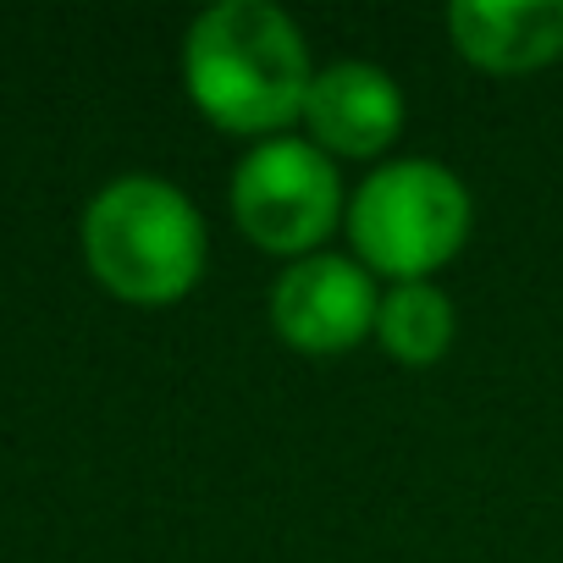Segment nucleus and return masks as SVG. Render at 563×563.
I'll return each instance as SVG.
<instances>
[{
	"label": "nucleus",
	"mask_w": 563,
	"mask_h": 563,
	"mask_svg": "<svg viewBox=\"0 0 563 563\" xmlns=\"http://www.w3.org/2000/svg\"><path fill=\"white\" fill-rule=\"evenodd\" d=\"M205 216L166 177L128 172L106 183L84 210V260L122 305L166 310L188 299L205 276Z\"/></svg>",
	"instance_id": "2"
},
{
	"label": "nucleus",
	"mask_w": 563,
	"mask_h": 563,
	"mask_svg": "<svg viewBox=\"0 0 563 563\" xmlns=\"http://www.w3.org/2000/svg\"><path fill=\"white\" fill-rule=\"evenodd\" d=\"M310 144L343 161H376L404 133V89L376 62H332L305 100Z\"/></svg>",
	"instance_id": "6"
},
{
	"label": "nucleus",
	"mask_w": 563,
	"mask_h": 563,
	"mask_svg": "<svg viewBox=\"0 0 563 563\" xmlns=\"http://www.w3.org/2000/svg\"><path fill=\"white\" fill-rule=\"evenodd\" d=\"M343 216H349L343 177L332 155L316 150L310 139L294 133L265 139L232 172V221L265 254L310 260L343 227Z\"/></svg>",
	"instance_id": "4"
},
{
	"label": "nucleus",
	"mask_w": 563,
	"mask_h": 563,
	"mask_svg": "<svg viewBox=\"0 0 563 563\" xmlns=\"http://www.w3.org/2000/svg\"><path fill=\"white\" fill-rule=\"evenodd\" d=\"M183 84L199 117L232 139H282L316 84L299 23L271 0H216L183 40Z\"/></svg>",
	"instance_id": "1"
},
{
	"label": "nucleus",
	"mask_w": 563,
	"mask_h": 563,
	"mask_svg": "<svg viewBox=\"0 0 563 563\" xmlns=\"http://www.w3.org/2000/svg\"><path fill=\"white\" fill-rule=\"evenodd\" d=\"M453 338H459V316H453V299L437 282H398V288L382 294L376 343L393 365H409V371L442 365Z\"/></svg>",
	"instance_id": "8"
},
{
	"label": "nucleus",
	"mask_w": 563,
	"mask_h": 563,
	"mask_svg": "<svg viewBox=\"0 0 563 563\" xmlns=\"http://www.w3.org/2000/svg\"><path fill=\"white\" fill-rule=\"evenodd\" d=\"M382 288L376 276L349 254H310L294 260L271 288V327L294 354L338 360L376 338Z\"/></svg>",
	"instance_id": "5"
},
{
	"label": "nucleus",
	"mask_w": 563,
	"mask_h": 563,
	"mask_svg": "<svg viewBox=\"0 0 563 563\" xmlns=\"http://www.w3.org/2000/svg\"><path fill=\"white\" fill-rule=\"evenodd\" d=\"M343 227L354 260L398 288V282H437V271L459 260L475 227V205L453 166L404 155L354 188Z\"/></svg>",
	"instance_id": "3"
},
{
	"label": "nucleus",
	"mask_w": 563,
	"mask_h": 563,
	"mask_svg": "<svg viewBox=\"0 0 563 563\" xmlns=\"http://www.w3.org/2000/svg\"><path fill=\"white\" fill-rule=\"evenodd\" d=\"M448 34L470 67L525 78L563 62V0H459Z\"/></svg>",
	"instance_id": "7"
}]
</instances>
